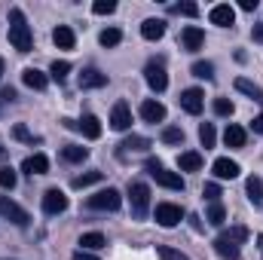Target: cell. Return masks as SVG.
<instances>
[{
    "label": "cell",
    "instance_id": "obj_38",
    "mask_svg": "<svg viewBox=\"0 0 263 260\" xmlns=\"http://www.w3.org/2000/svg\"><path fill=\"white\" fill-rule=\"evenodd\" d=\"M162 141H165V144H184V132L175 129V126H168V129H162Z\"/></svg>",
    "mask_w": 263,
    "mask_h": 260
},
{
    "label": "cell",
    "instance_id": "obj_28",
    "mask_svg": "<svg viewBox=\"0 0 263 260\" xmlns=\"http://www.w3.org/2000/svg\"><path fill=\"white\" fill-rule=\"evenodd\" d=\"M80 132L86 135V138H101V123H98V117H83V123H80Z\"/></svg>",
    "mask_w": 263,
    "mask_h": 260
},
{
    "label": "cell",
    "instance_id": "obj_7",
    "mask_svg": "<svg viewBox=\"0 0 263 260\" xmlns=\"http://www.w3.org/2000/svg\"><path fill=\"white\" fill-rule=\"evenodd\" d=\"M0 217L3 220H9V224H15V227H28V211L22 208V205H15L9 196H0Z\"/></svg>",
    "mask_w": 263,
    "mask_h": 260
},
{
    "label": "cell",
    "instance_id": "obj_9",
    "mask_svg": "<svg viewBox=\"0 0 263 260\" xmlns=\"http://www.w3.org/2000/svg\"><path fill=\"white\" fill-rule=\"evenodd\" d=\"M208 22L217 25V28H233V25H236V9H233L230 3H217V6H211Z\"/></svg>",
    "mask_w": 263,
    "mask_h": 260
},
{
    "label": "cell",
    "instance_id": "obj_26",
    "mask_svg": "<svg viewBox=\"0 0 263 260\" xmlns=\"http://www.w3.org/2000/svg\"><path fill=\"white\" fill-rule=\"evenodd\" d=\"M236 89H239V92H245V95H251L254 101H263V89H260V86H254L251 80H245V77H236Z\"/></svg>",
    "mask_w": 263,
    "mask_h": 260
},
{
    "label": "cell",
    "instance_id": "obj_5",
    "mask_svg": "<svg viewBox=\"0 0 263 260\" xmlns=\"http://www.w3.org/2000/svg\"><path fill=\"white\" fill-rule=\"evenodd\" d=\"M120 205H123V196H120V190H114V187L98 190V193H92L86 199V208H92V211H117Z\"/></svg>",
    "mask_w": 263,
    "mask_h": 260
},
{
    "label": "cell",
    "instance_id": "obj_36",
    "mask_svg": "<svg viewBox=\"0 0 263 260\" xmlns=\"http://www.w3.org/2000/svg\"><path fill=\"white\" fill-rule=\"evenodd\" d=\"M190 70H193V77H199V80H211L214 77V65L211 62H196Z\"/></svg>",
    "mask_w": 263,
    "mask_h": 260
},
{
    "label": "cell",
    "instance_id": "obj_41",
    "mask_svg": "<svg viewBox=\"0 0 263 260\" xmlns=\"http://www.w3.org/2000/svg\"><path fill=\"white\" fill-rule=\"evenodd\" d=\"M12 135H15V138H18V141H28V144H34V135H31V132L25 129V126H22V123H18V126H15V129H12Z\"/></svg>",
    "mask_w": 263,
    "mask_h": 260
},
{
    "label": "cell",
    "instance_id": "obj_46",
    "mask_svg": "<svg viewBox=\"0 0 263 260\" xmlns=\"http://www.w3.org/2000/svg\"><path fill=\"white\" fill-rule=\"evenodd\" d=\"M251 129L257 132V135H263V114H260V117H254V123H251Z\"/></svg>",
    "mask_w": 263,
    "mask_h": 260
},
{
    "label": "cell",
    "instance_id": "obj_20",
    "mask_svg": "<svg viewBox=\"0 0 263 260\" xmlns=\"http://www.w3.org/2000/svg\"><path fill=\"white\" fill-rule=\"evenodd\" d=\"M165 34V22L162 18H147L144 25H141V37L144 40H159Z\"/></svg>",
    "mask_w": 263,
    "mask_h": 260
},
{
    "label": "cell",
    "instance_id": "obj_44",
    "mask_svg": "<svg viewBox=\"0 0 263 260\" xmlns=\"http://www.w3.org/2000/svg\"><path fill=\"white\" fill-rule=\"evenodd\" d=\"M70 260H101V257H95L92 251H73V257Z\"/></svg>",
    "mask_w": 263,
    "mask_h": 260
},
{
    "label": "cell",
    "instance_id": "obj_8",
    "mask_svg": "<svg viewBox=\"0 0 263 260\" xmlns=\"http://www.w3.org/2000/svg\"><path fill=\"white\" fill-rule=\"evenodd\" d=\"M144 80H147V86H150L153 92H165L168 73H165L162 62H147V67H144Z\"/></svg>",
    "mask_w": 263,
    "mask_h": 260
},
{
    "label": "cell",
    "instance_id": "obj_10",
    "mask_svg": "<svg viewBox=\"0 0 263 260\" xmlns=\"http://www.w3.org/2000/svg\"><path fill=\"white\" fill-rule=\"evenodd\" d=\"M43 211H46V214H62V211H67L65 190H59V187L46 190V193H43Z\"/></svg>",
    "mask_w": 263,
    "mask_h": 260
},
{
    "label": "cell",
    "instance_id": "obj_18",
    "mask_svg": "<svg viewBox=\"0 0 263 260\" xmlns=\"http://www.w3.org/2000/svg\"><path fill=\"white\" fill-rule=\"evenodd\" d=\"M141 117H144L147 123H162V120H165V107H162L159 101L147 98V101L141 104Z\"/></svg>",
    "mask_w": 263,
    "mask_h": 260
},
{
    "label": "cell",
    "instance_id": "obj_13",
    "mask_svg": "<svg viewBox=\"0 0 263 260\" xmlns=\"http://www.w3.org/2000/svg\"><path fill=\"white\" fill-rule=\"evenodd\" d=\"M181 107L187 110V114H202V107H205V95H202V89H187V92H181Z\"/></svg>",
    "mask_w": 263,
    "mask_h": 260
},
{
    "label": "cell",
    "instance_id": "obj_4",
    "mask_svg": "<svg viewBox=\"0 0 263 260\" xmlns=\"http://www.w3.org/2000/svg\"><path fill=\"white\" fill-rule=\"evenodd\" d=\"M129 202H132V214L138 220L147 217V208H150V187L144 181H132L129 184Z\"/></svg>",
    "mask_w": 263,
    "mask_h": 260
},
{
    "label": "cell",
    "instance_id": "obj_17",
    "mask_svg": "<svg viewBox=\"0 0 263 260\" xmlns=\"http://www.w3.org/2000/svg\"><path fill=\"white\" fill-rule=\"evenodd\" d=\"M52 43H55L59 49H73V46H77V34H73V28L59 25V28L52 31Z\"/></svg>",
    "mask_w": 263,
    "mask_h": 260
},
{
    "label": "cell",
    "instance_id": "obj_32",
    "mask_svg": "<svg viewBox=\"0 0 263 260\" xmlns=\"http://www.w3.org/2000/svg\"><path fill=\"white\" fill-rule=\"evenodd\" d=\"M120 40H123V31H120V28H104V31H101V37H98V43H101V46H117Z\"/></svg>",
    "mask_w": 263,
    "mask_h": 260
},
{
    "label": "cell",
    "instance_id": "obj_14",
    "mask_svg": "<svg viewBox=\"0 0 263 260\" xmlns=\"http://www.w3.org/2000/svg\"><path fill=\"white\" fill-rule=\"evenodd\" d=\"M239 162L236 159H227V156H220V159H214V175L220 178V181H233V178H239Z\"/></svg>",
    "mask_w": 263,
    "mask_h": 260
},
{
    "label": "cell",
    "instance_id": "obj_29",
    "mask_svg": "<svg viewBox=\"0 0 263 260\" xmlns=\"http://www.w3.org/2000/svg\"><path fill=\"white\" fill-rule=\"evenodd\" d=\"M101 178H104L101 172H86V175L73 178V181H70V187H73V190H83V187H92V184H98Z\"/></svg>",
    "mask_w": 263,
    "mask_h": 260
},
{
    "label": "cell",
    "instance_id": "obj_45",
    "mask_svg": "<svg viewBox=\"0 0 263 260\" xmlns=\"http://www.w3.org/2000/svg\"><path fill=\"white\" fill-rule=\"evenodd\" d=\"M239 6H242V9H245V12H254V9H257V0H242V3H239Z\"/></svg>",
    "mask_w": 263,
    "mask_h": 260
},
{
    "label": "cell",
    "instance_id": "obj_6",
    "mask_svg": "<svg viewBox=\"0 0 263 260\" xmlns=\"http://www.w3.org/2000/svg\"><path fill=\"white\" fill-rule=\"evenodd\" d=\"M153 217H156V224H159V227L172 230V227H178V224L184 220V208H181V205H175V202H159V205H156V211H153Z\"/></svg>",
    "mask_w": 263,
    "mask_h": 260
},
{
    "label": "cell",
    "instance_id": "obj_34",
    "mask_svg": "<svg viewBox=\"0 0 263 260\" xmlns=\"http://www.w3.org/2000/svg\"><path fill=\"white\" fill-rule=\"evenodd\" d=\"M15 181H18L15 169H9V165H0V187H3V190H12V187H15Z\"/></svg>",
    "mask_w": 263,
    "mask_h": 260
},
{
    "label": "cell",
    "instance_id": "obj_24",
    "mask_svg": "<svg viewBox=\"0 0 263 260\" xmlns=\"http://www.w3.org/2000/svg\"><path fill=\"white\" fill-rule=\"evenodd\" d=\"M245 193H248V199H251L254 205H263V181L257 175H251V178L245 181Z\"/></svg>",
    "mask_w": 263,
    "mask_h": 260
},
{
    "label": "cell",
    "instance_id": "obj_12",
    "mask_svg": "<svg viewBox=\"0 0 263 260\" xmlns=\"http://www.w3.org/2000/svg\"><path fill=\"white\" fill-rule=\"evenodd\" d=\"M181 46L187 49V52H196L205 46V31L196 28V25H187L184 31H181Z\"/></svg>",
    "mask_w": 263,
    "mask_h": 260
},
{
    "label": "cell",
    "instance_id": "obj_23",
    "mask_svg": "<svg viewBox=\"0 0 263 260\" xmlns=\"http://www.w3.org/2000/svg\"><path fill=\"white\" fill-rule=\"evenodd\" d=\"M245 138H248V135H245L242 126H227V132H223L227 147H236V150H239V147H245Z\"/></svg>",
    "mask_w": 263,
    "mask_h": 260
},
{
    "label": "cell",
    "instance_id": "obj_33",
    "mask_svg": "<svg viewBox=\"0 0 263 260\" xmlns=\"http://www.w3.org/2000/svg\"><path fill=\"white\" fill-rule=\"evenodd\" d=\"M67 73H70V62H52V65H49V77H52L55 83H65Z\"/></svg>",
    "mask_w": 263,
    "mask_h": 260
},
{
    "label": "cell",
    "instance_id": "obj_35",
    "mask_svg": "<svg viewBox=\"0 0 263 260\" xmlns=\"http://www.w3.org/2000/svg\"><path fill=\"white\" fill-rule=\"evenodd\" d=\"M156 254H159V260H190L187 254H181L178 248H168V245H156Z\"/></svg>",
    "mask_w": 263,
    "mask_h": 260
},
{
    "label": "cell",
    "instance_id": "obj_31",
    "mask_svg": "<svg viewBox=\"0 0 263 260\" xmlns=\"http://www.w3.org/2000/svg\"><path fill=\"white\" fill-rule=\"evenodd\" d=\"M199 141H202V147H205V150H211V147H214L217 132H214V126H211V123H202V126H199Z\"/></svg>",
    "mask_w": 263,
    "mask_h": 260
},
{
    "label": "cell",
    "instance_id": "obj_50",
    "mask_svg": "<svg viewBox=\"0 0 263 260\" xmlns=\"http://www.w3.org/2000/svg\"><path fill=\"white\" fill-rule=\"evenodd\" d=\"M0 156H3V147H0Z\"/></svg>",
    "mask_w": 263,
    "mask_h": 260
},
{
    "label": "cell",
    "instance_id": "obj_25",
    "mask_svg": "<svg viewBox=\"0 0 263 260\" xmlns=\"http://www.w3.org/2000/svg\"><path fill=\"white\" fill-rule=\"evenodd\" d=\"M120 147H123V153H129V150L132 153H144V150H150V141L141 138V135H132V138H126Z\"/></svg>",
    "mask_w": 263,
    "mask_h": 260
},
{
    "label": "cell",
    "instance_id": "obj_3",
    "mask_svg": "<svg viewBox=\"0 0 263 260\" xmlns=\"http://www.w3.org/2000/svg\"><path fill=\"white\" fill-rule=\"evenodd\" d=\"M147 172H150V178H153L159 187H168V190H184V178H181V172H168L159 159H147Z\"/></svg>",
    "mask_w": 263,
    "mask_h": 260
},
{
    "label": "cell",
    "instance_id": "obj_37",
    "mask_svg": "<svg viewBox=\"0 0 263 260\" xmlns=\"http://www.w3.org/2000/svg\"><path fill=\"white\" fill-rule=\"evenodd\" d=\"M114 9H117L114 0H95V3H92V12H95V15H110Z\"/></svg>",
    "mask_w": 263,
    "mask_h": 260
},
{
    "label": "cell",
    "instance_id": "obj_16",
    "mask_svg": "<svg viewBox=\"0 0 263 260\" xmlns=\"http://www.w3.org/2000/svg\"><path fill=\"white\" fill-rule=\"evenodd\" d=\"M107 83V73H101V70H95V67H86L83 73H80V89H101Z\"/></svg>",
    "mask_w": 263,
    "mask_h": 260
},
{
    "label": "cell",
    "instance_id": "obj_43",
    "mask_svg": "<svg viewBox=\"0 0 263 260\" xmlns=\"http://www.w3.org/2000/svg\"><path fill=\"white\" fill-rule=\"evenodd\" d=\"M0 98H3V101H15L18 95H15V89H12V86H3V92H0Z\"/></svg>",
    "mask_w": 263,
    "mask_h": 260
},
{
    "label": "cell",
    "instance_id": "obj_1",
    "mask_svg": "<svg viewBox=\"0 0 263 260\" xmlns=\"http://www.w3.org/2000/svg\"><path fill=\"white\" fill-rule=\"evenodd\" d=\"M248 239V230L245 227H230L227 233H220L217 239H214V251H217V257L220 260H242L239 254V245Z\"/></svg>",
    "mask_w": 263,
    "mask_h": 260
},
{
    "label": "cell",
    "instance_id": "obj_2",
    "mask_svg": "<svg viewBox=\"0 0 263 260\" xmlns=\"http://www.w3.org/2000/svg\"><path fill=\"white\" fill-rule=\"evenodd\" d=\"M9 43L18 52H31V46H34L31 25L25 22V12L22 9H9Z\"/></svg>",
    "mask_w": 263,
    "mask_h": 260
},
{
    "label": "cell",
    "instance_id": "obj_49",
    "mask_svg": "<svg viewBox=\"0 0 263 260\" xmlns=\"http://www.w3.org/2000/svg\"><path fill=\"white\" fill-rule=\"evenodd\" d=\"M0 77H3V62H0Z\"/></svg>",
    "mask_w": 263,
    "mask_h": 260
},
{
    "label": "cell",
    "instance_id": "obj_47",
    "mask_svg": "<svg viewBox=\"0 0 263 260\" xmlns=\"http://www.w3.org/2000/svg\"><path fill=\"white\" fill-rule=\"evenodd\" d=\"M251 37H254V40H257V43H263V25H257V28H254V31H251Z\"/></svg>",
    "mask_w": 263,
    "mask_h": 260
},
{
    "label": "cell",
    "instance_id": "obj_40",
    "mask_svg": "<svg viewBox=\"0 0 263 260\" xmlns=\"http://www.w3.org/2000/svg\"><path fill=\"white\" fill-rule=\"evenodd\" d=\"M202 196H205L208 202H220V187H217V184H205Z\"/></svg>",
    "mask_w": 263,
    "mask_h": 260
},
{
    "label": "cell",
    "instance_id": "obj_39",
    "mask_svg": "<svg viewBox=\"0 0 263 260\" xmlns=\"http://www.w3.org/2000/svg\"><path fill=\"white\" fill-rule=\"evenodd\" d=\"M214 114L217 117H230L233 114V101L230 98H214Z\"/></svg>",
    "mask_w": 263,
    "mask_h": 260
},
{
    "label": "cell",
    "instance_id": "obj_42",
    "mask_svg": "<svg viewBox=\"0 0 263 260\" xmlns=\"http://www.w3.org/2000/svg\"><path fill=\"white\" fill-rule=\"evenodd\" d=\"M175 12H184V15H199V6L196 3H178Z\"/></svg>",
    "mask_w": 263,
    "mask_h": 260
},
{
    "label": "cell",
    "instance_id": "obj_15",
    "mask_svg": "<svg viewBox=\"0 0 263 260\" xmlns=\"http://www.w3.org/2000/svg\"><path fill=\"white\" fill-rule=\"evenodd\" d=\"M22 83L28 86V89H46V83H49V77L43 73V70H37V67H25L22 70Z\"/></svg>",
    "mask_w": 263,
    "mask_h": 260
},
{
    "label": "cell",
    "instance_id": "obj_30",
    "mask_svg": "<svg viewBox=\"0 0 263 260\" xmlns=\"http://www.w3.org/2000/svg\"><path fill=\"white\" fill-rule=\"evenodd\" d=\"M62 156H65L67 162H83L89 156V150L86 147H77V144H67V147H62Z\"/></svg>",
    "mask_w": 263,
    "mask_h": 260
},
{
    "label": "cell",
    "instance_id": "obj_27",
    "mask_svg": "<svg viewBox=\"0 0 263 260\" xmlns=\"http://www.w3.org/2000/svg\"><path fill=\"white\" fill-rule=\"evenodd\" d=\"M205 220H208V224H214V227H223V220H227L223 205H220V202H211V205H208V211H205Z\"/></svg>",
    "mask_w": 263,
    "mask_h": 260
},
{
    "label": "cell",
    "instance_id": "obj_48",
    "mask_svg": "<svg viewBox=\"0 0 263 260\" xmlns=\"http://www.w3.org/2000/svg\"><path fill=\"white\" fill-rule=\"evenodd\" d=\"M257 248H260V257H263V233L257 236Z\"/></svg>",
    "mask_w": 263,
    "mask_h": 260
},
{
    "label": "cell",
    "instance_id": "obj_19",
    "mask_svg": "<svg viewBox=\"0 0 263 260\" xmlns=\"http://www.w3.org/2000/svg\"><path fill=\"white\" fill-rule=\"evenodd\" d=\"M22 172H28V175H46L49 172V159L43 153H34V156H28L22 162Z\"/></svg>",
    "mask_w": 263,
    "mask_h": 260
},
{
    "label": "cell",
    "instance_id": "obj_21",
    "mask_svg": "<svg viewBox=\"0 0 263 260\" xmlns=\"http://www.w3.org/2000/svg\"><path fill=\"white\" fill-rule=\"evenodd\" d=\"M178 169H181V172H199V169H202V153L184 150V153L178 156Z\"/></svg>",
    "mask_w": 263,
    "mask_h": 260
},
{
    "label": "cell",
    "instance_id": "obj_22",
    "mask_svg": "<svg viewBox=\"0 0 263 260\" xmlns=\"http://www.w3.org/2000/svg\"><path fill=\"white\" fill-rule=\"evenodd\" d=\"M77 245H80V251H98V248L107 245V239H104L101 233H83Z\"/></svg>",
    "mask_w": 263,
    "mask_h": 260
},
{
    "label": "cell",
    "instance_id": "obj_11",
    "mask_svg": "<svg viewBox=\"0 0 263 260\" xmlns=\"http://www.w3.org/2000/svg\"><path fill=\"white\" fill-rule=\"evenodd\" d=\"M110 129H114V132H129L132 129V110H129V104H126V101H117V104H114Z\"/></svg>",
    "mask_w": 263,
    "mask_h": 260
}]
</instances>
